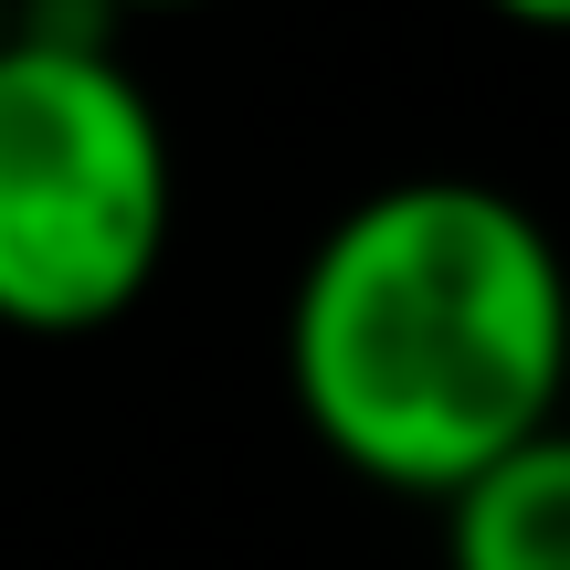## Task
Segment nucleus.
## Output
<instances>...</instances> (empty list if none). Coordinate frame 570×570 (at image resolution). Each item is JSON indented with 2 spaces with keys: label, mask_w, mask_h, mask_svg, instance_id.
I'll use <instances>...</instances> for the list:
<instances>
[{
  "label": "nucleus",
  "mask_w": 570,
  "mask_h": 570,
  "mask_svg": "<svg viewBox=\"0 0 570 570\" xmlns=\"http://www.w3.org/2000/svg\"><path fill=\"white\" fill-rule=\"evenodd\" d=\"M570 265L497 180H391L317 233L285 296V391L348 475L433 497L560 423Z\"/></svg>",
  "instance_id": "1"
},
{
  "label": "nucleus",
  "mask_w": 570,
  "mask_h": 570,
  "mask_svg": "<svg viewBox=\"0 0 570 570\" xmlns=\"http://www.w3.org/2000/svg\"><path fill=\"white\" fill-rule=\"evenodd\" d=\"M169 127L85 32L0 42V327L85 338L148 296L169 254Z\"/></svg>",
  "instance_id": "2"
},
{
  "label": "nucleus",
  "mask_w": 570,
  "mask_h": 570,
  "mask_svg": "<svg viewBox=\"0 0 570 570\" xmlns=\"http://www.w3.org/2000/svg\"><path fill=\"white\" fill-rule=\"evenodd\" d=\"M444 570H570V423L444 497Z\"/></svg>",
  "instance_id": "3"
},
{
  "label": "nucleus",
  "mask_w": 570,
  "mask_h": 570,
  "mask_svg": "<svg viewBox=\"0 0 570 570\" xmlns=\"http://www.w3.org/2000/svg\"><path fill=\"white\" fill-rule=\"evenodd\" d=\"M497 21H518V32H570V0H487Z\"/></svg>",
  "instance_id": "4"
},
{
  "label": "nucleus",
  "mask_w": 570,
  "mask_h": 570,
  "mask_svg": "<svg viewBox=\"0 0 570 570\" xmlns=\"http://www.w3.org/2000/svg\"><path fill=\"white\" fill-rule=\"evenodd\" d=\"M106 11H202V0H106Z\"/></svg>",
  "instance_id": "5"
}]
</instances>
